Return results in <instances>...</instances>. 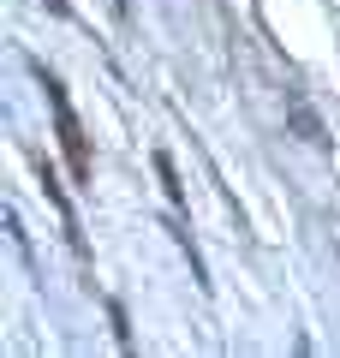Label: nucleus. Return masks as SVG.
<instances>
[{
	"label": "nucleus",
	"mask_w": 340,
	"mask_h": 358,
	"mask_svg": "<svg viewBox=\"0 0 340 358\" xmlns=\"http://www.w3.org/2000/svg\"><path fill=\"white\" fill-rule=\"evenodd\" d=\"M42 84H48V102H54V120H60V143H66V155H72V173L84 179V173H90V162H84V131H78V114H72V102H66L60 78L42 72Z\"/></svg>",
	"instance_id": "obj_1"
},
{
	"label": "nucleus",
	"mask_w": 340,
	"mask_h": 358,
	"mask_svg": "<svg viewBox=\"0 0 340 358\" xmlns=\"http://www.w3.org/2000/svg\"><path fill=\"white\" fill-rule=\"evenodd\" d=\"M292 120H299V131H304L311 143H323V126H316V114H311V108L299 102V96H292Z\"/></svg>",
	"instance_id": "obj_2"
}]
</instances>
